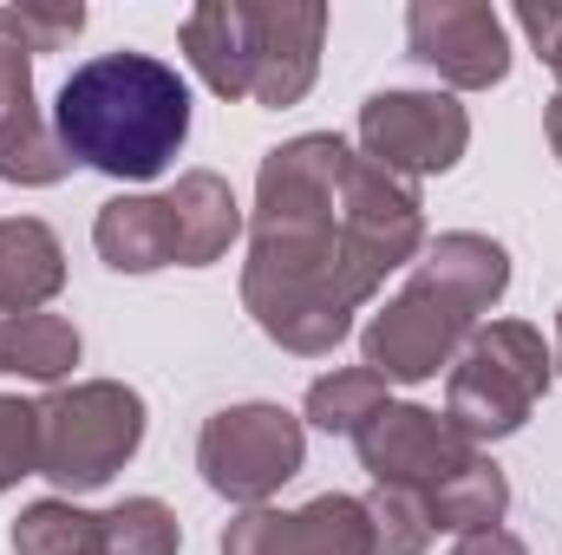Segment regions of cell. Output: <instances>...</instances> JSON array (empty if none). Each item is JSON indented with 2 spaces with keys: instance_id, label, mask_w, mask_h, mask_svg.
Here are the masks:
<instances>
[{
  "instance_id": "1",
  "label": "cell",
  "mask_w": 562,
  "mask_h": 555,
  "mask_svg": "<svg viewBox=\"0 0 562 555\" xmlns=\"http://www.w3.org/2000/svg\"><path fill=\"white\" fill-rule=\"evenodd\" d=\"M425 256L419 183L380 170L334 132L288 138L256 170L243 307L281 353L321 360L386 275Z\"/></svg>"
},
{
  "instance_id": "2",
  "label": "cell",
  "mask_w": 562,
  "mask_h": 555,
  "mask_svg": "<svg viewBox=\"0 0 562 555\" xmlns=\"http://www.w3.org/2000/svg\"><path fill=\"white\" fill-rule=\"evenodd\" d=\"M53 138L99 177L150 183L190 138V86L157 53H99L66 72L53 99Z\"/></svg>"
},
{
  "instance_id": "3",
  "label": "cell",
  "mask_w": 562,
  "mask_h": 555,
  "mask_svg": "<svg viewBox=\"0 0 562 555\" xmlns=\"http://www.w3.org/2000/svg\"><path fill=\"white\" fill-rule=\"evenodd\" d=\"M33 406H40V477L59 484V497L105 490L144 444V393L125 380H72Z\"/></svg>"
},
{
  "instance_id": "4",
  "label": "cell",
  "mask_w": 562,
  "mask_h": 555,
  "mask_svg": "<svg viewBox=\"0 0 562 555\" xmlns=\"http://www.w3.org/2000/svg\"><path fill=\"white\" fill-rule=\"evenodd\" d=\"M550 380H557V360L543 333L530 320H491L471 333V347L445 380V418L458 438L497 444L530 424V412L550 399Z\"/></svg>"
},
{
  "instance_id": "5",
  "label": "cell",
  "mask_w": 562,
  "mask_h": 555,
  "mask_svg": "<svg viewBox=\"0 0 562 555\" xmlns=\"http://www.w3.org/2000/svg\"><path fill=\"white\" fill-rule=\"evenodd\" d=\"M477 320L484 314L464 294H451L438 275L413 269V281L360 327V366H373L386 386H425L445 366H458Z\"/></svg>"
},
{
  "instance_id": "6",
  "label": "cell",
  "mask_w": 562,
  "mask_h": 555,
  "mask_svg": "<svg viewBox=\"0 0 562 555\" xmlns=\"http://www.w3.org/2000/svg\"><path fill=\"white\" fill-rule=\"evenodd\" d=\"M307 457V431L301 418L281 412V406H223L216 418H203L196 431V471L216 497L243 503V510H262L281 484L301 471Z\"/></svg>"
},
{
  "instance_id": "7",
  "label": "cell",
  "mask_w": 562,
  "mask_h": 555,
  "mask_svg": "<svg viewBox=\"0 0 562 555\" xmlns=\"http://www.w3.org/2000/svg\"><path fill=\"white\" fill-rule=\"evenodd\" d=\"M471 150V112L451 92H373L360 105V157L419 183Z\"/></svg>"
},
{
  "instance_id": "8",
  "label": "cell",
  "mask_w": 562,
  "mask_h": 555,
  "mask_svg": "<svg viewBox=\"0 0 562 555\" xmlns=\"http://www.w3.org/2000/svg\"><path fill=\"white\" fill-rule=\"evenodd\" d=\"M406 46L451 92H491L510 79V20L491 0H413Z\"/></svg>"
},
{
  "instance_id": "9",
  "label": "cell",
  "mask_w": 562,
  "mask_h": 555,
  "mask_svg": "<svg viewBox=\"0 0 562 555\" xmlns=\"http://www.w3.org/2000/svg\"><path fill=\"white\" fill-rule=\"evenodd\" d=\"M327 39L321 0H249V105L288 112L314 92Z\"/></svg>"
},
{
  "instance_id": "10",
  "label": "cell",
  "mask_w": 562,
  "mask_h": 555,
  "mask_svg": "<svg viewBox=\"0 0 562 555\" xmlns=\"http://www.w3.org/2000/svg\"><path fill=\"white\" fill-rule=\"evenodd\" d=\"M353 451H360V464H367L373 484H406V490H438L451 471H464L477 457V444L458 438L445 412L400 406V399L360 424Z\"/></svg>"
},
{
  "instance_id": "11",
  "label": "cell",
  "mask_w": 562,
  "mask_h": 555,
  "mask_svg": "<svg viewBox=\"0 0 562 555\" xmlns=\"http://www.w3.org/2000/svg\"><path fill=\"white\" fill-rule=\"evenodd\" d=\"M33 46L13 20V7H0V183H20V190H46L72 170V157L59 150L53 125L40 118V99H33Z\"/></svg>"
},
{
  "instance_id": "12",
  "label": "cell",
  "mask_w": 562,
  "mask_h": 555,
  "mask_svg": "<svg viewBox=\"0 0 562 555\" xmlns=\"http://www.w3.org/2000/svg\"><path fill=\"white\" fill-rule=\"evenodd\" d=\"M164 209H170V249H177V269H210L236 249L243 236V203L236 190L216 177V170H183L170 190H164Z\"/></svg>"
},
{
  "instance_id": "13",
  "label": "cell",
  "mask_w": 562,
  "mask_h": 555,
  "mask_svg": "<svg viewBox=\"0 0 562 555\" xmlns=\"http://www.w3.org/2000/svg\"><path fill=\"white\" fill-rule=\"evenodd\" d=\"M66 287V249L40 216H7L0 223V320L13 314H46V301Z\"/></svg>"
},
{
  "instance_id": "14",
  "label": "cell",
  "mask_w": 562,
  "mask_h": 555,
  "mask_svg": "<svg viewBox=\"0 0 562 555\" xmlns=\"http://www.w3.org/2000/svg\"><path fill=\"white\" fill-rule=\"evenodd\" d=\"M183 53L216 99H249V0H203L183 13Z\"/></svg>"
},
{
  "instance_id": "15",
  "label": "cell",
  "mask_w": 562,
  "mask_h": 555,
  "mask_svg": "<svg viewBox=\"0 0 562 555\" xmlns=\"http://www.w3.org/2000/svg\"><path fill=\"white\" fill-rule=\"evenodd\" d=\"M92 242H99V262L119 269V275H150V269L177 262L164 196H112L92 223Z\"/></svg>"
},
{
  "instance_id": "16",
  "label": "cell",
  "mask_w": 562,
  "mask_h": 555,
  "mask_svg": "<svg viewBox=\"0 0 562 555\" xmlns=\"http://www.w3.org/2000/svg\"><path fill=\"white\" fill-rule=\"evenodd\" d=\"M413 269L438 275L451 294H464L477 314H491V307L504 301V287H510V256H504V242H491V236H477V229H451V236L425 242V256Z\"/></svg>"
},
{
  "instance_id": "17",
  "label": "cell",
  "mask_w": 562,
  "mask_h": 555,
  "mask_svg": "<svg viewBox=\"0 0 562 555\" xmlns=\"http://www.w3.org/2000/svg\"><path fill=\"white\" fill-rule=\"evenodd\" d=\"M425 503H431V530H445V536H477V530H504L510 484H504V471L477 451L464 471H451L438 490H425Z\"/></svg>"
},
{
  "instance_id": "18",
  "label": "cell",
  "mask_w": 562,
  "mask_h": 555,
  "mask_svg": "<svg viewBox=\"0 0 562 555\" xmlns=\"http://www.w3.org/2000/svg\"><path fill=\"white\" fill-rule=\"evenodd\" d=\"M281 555H373V523L360 497H314L281 517Z\"/></svg>"
},
{
  "instance_id": "19",
  "label": "cell",
  "mask_w": 562,
  "mask_h": 555,
  "mask_svg": "<svg viewBox=\"0 0 562 555\" xmlns=\"http://www.w3.org/2000/svg\"><path fill=\"white\" fill-rule=\"evenodd\" d=\"M0 347H7V373L40 380V386H59L79 366V353H86L79 327L59 320V314H13L7 333H0Z\"/></svg>"
},
{
  "instance_id": "20",
  "label": "cell",
  "mask_w": 562,
  "mask_h": 555,
  "mask_svg": "<svg viewBox=\"0 0 562 555\" xmlns=\"http://www.w3.org/2000/svg\"><path fill=\"white\" fill-rule=\"evenodd\" d=\"M386 406H393V393H386V380H380L373 366H334V373H321V380L307 386L301 418L321 424V431L360 438V424H367L373 412H386Z\"/></svg>"
},
{
  "instance_id": "21",
  "label": "cell",
  "mask_w": 562,
  "mask_h": 555,
  "mask_svg": "<svg viewBox=\"0 0 562 555\" xmlns=\"http://www.w3.org/2000/svg\"><path fill=\"white\" fill-rule=\"evenodd\" d=\"M13 555H105V530L72 497H40L13 517Z\"/></svg>"
},
{
  "instance_id": "22",
  "label": "cell",
  "mask_w": 562,
  "mask_h": 555,
  "mask_svg": "<svg viewBox=\"0 0 562 555\" xmlns=\"http://www.w3.org/2000/svg\"><path fill=\"white\" fill-rule=\"evenodd\" d=\"M367 503V523H373V555H425L431 550V503L425 490H406V484H373Z\"/></svg>"
},
{
  "instance_id": "23",
  "label": "cell",
  "mask_w": 562,
  "mask_h": 555,
  "mask_svg": "<svg viewBox=\"0 0 562 555\" xmlns=\"http://www.w3.org/2000/svg\"><path fill=\"white\" fill-rule=\"evenodd\" d=\"M105 555H177L183 550V523L164 497H125L99 517Z\"/></svg>"
},
{
  "instance_id": "24",
  "label": "cell",
  "mask_w": 562,
  "mask_h": 555,
  "mask_svg": "<svg viewBox=\"0 0 562 555\" xmlns=\"http://www.w3.org/2000/svg\"><path fill=\"white\" fill-rule=\"evenodd\" d=\"M20 477H40V406L0 393V490H13Z\"/></svg>"
},
{
  "instance_id": "25",
  "label": "cell",
  "mask_w": 562,
  "mask_h": 555,
  "mask_svg": "<svg viewBox=\"0 0 562 555\" xmlns=\"http://www.w3.org/2000/svg\"><path fill=\"white\" fill-rule=\"evenodd\" d=\"M13 20H20V33H26V46H33V53H59V46H72V39L86 33V7H79V0L13 7Z\"/></svg>"
},
{
  "instance_id": "26",
  "label": "cell",
  "mask_w": 562,
  "mask_h": 555,
  "mask_svg": "<svg viewBox=\"0 0 562 555\" xmlns=\"http://www.w3.org/2000/svg\"><path fill=\"white\" fill-rule=\"evenodd\" d=\"M281 517L288 510H243L229 530H223V555H281Z\"/></svg>"
},
{
  "instance_id": "27",
  "label": "cell",
  "mask_w": 562,
  "mask_h": 555,
  "mask_svg": "<svg viewBox=\"0 0 562 555\" xmlns=\"http://www.w3.org/2000/svg\"><path fill=\"white\" fill-rule=\"evenodd\" d=\"M510 20H517V26L530 33L537 59H543V66H550V72L562 79V0H543V7H537V0H524V7L510 13Z\"/></svg>"
},
{
  "instance_id": "28",
  "label": "cell",
  "mask_w": 562,
  "mask_h": 555,
  "mask_svg": "<svg viewBox=\"0 0 562 555\" xmlns=\"http://www.w3.org/2000/svg\"><path fill=\"white\" fill-rule=\"evenodd\" d=\"M451 555H530V550H524L510 530H477V536H458Z\"/></svg>"
},
{
  "instance_id": "29",
  "label": "cell",
  "mask_w": 562,
  "mask_h": 555,
  "mask_svg": "<svg viewBox=\"0 0 562 555\" xmlns=\"http://www.w3.org/2000/svg\"><path fill=\"white\" fill-rule=\"evenodd\" d=\"M543 132H550V150L562 157V92L550 99V105H543Z\"/></svg>"
},
{
  "instance_id": "30",
  "label": "cell",
  "mask_w": 562,
  "mask_h": 555,
  "mask_svg": "<svg viewBox=\"0 0 562 555\" xmlns=\"http://www.w3.org/2000/svg\"><path fill=\"white\" fill-rule=\"evenodd\" d=\"M557 373H562V314H557Z\"/></svg>"
},
{
  "instance_id": "31",
  "label": "cell",
  "mask_w": 562,
  "mask_h": 555,
  "mask_svg": "<svg viewBox=\"0 0 562 555\" xmlns=\"http://www.w3.org/2000/svg\"><path fill=\"white\" fill-rule=\"evenodd\" d=\"M0 333H7V320H0ZM0 373H7V347H0Z\"/></svg>"
}]
</instances>
